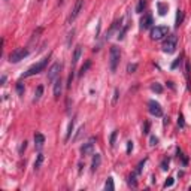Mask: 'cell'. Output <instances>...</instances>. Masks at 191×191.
Wrapping results in <instances>:
<instances>
[{
    "label": "cell",
    "instance_id": "cell-20",
    "mask_svg": "<svg viewBox=\"0 0 191 191\" xmlns=\"http://www.w3.org/2000/svg\"><path fill=\"white\" fill-rule=\"evenodd\" d=\"M128 185H130V187H133V188H136V187H137V181H136V172H134V173H132V175L128 176Z\"/></svg>",
    "mask_w": 191,
    "mask_h": 191
},
{
    "label": "cell",
    "instance_id": "cell-17",
    "mask_svg": "<svg viewBox=\"0 0 191 191\" xmlns=\"http://www.w3.org/2000/svg\"><path fill=\"white\" fill-rule=\"evenodd\" d=\"M84 132H85V126H81L79 128H78V132H76V134L73 136V139H72V141H73V142L79 141V139H81V136L84 134Z\"/></svg>",
    "mask_w": 191,
    "mask_h": 191
},
{
    "label": "cell",
    "instance_id": "cell-18",
    "mask_svg": "<svg viewBox=\"0 0 191 191\" xmlns=\"http://www.w3.org/2000/svg\"><path fill=\"white\" fill-rule=\"evenodd\" d=\"M182 21H184V12H182L181 9H178V14H176V21H175V25H176V27H179V25L182 24Z\"/></svg>",
    "mask_w": 191,
    "mask_h": 191
},
{
    "label": "cell",
    "instance_id": "cell-9",
    "mask_svg": "<svg viewBox=\"0 0 191 191\" xmlns=\"http://www.w3.org/2000/svg\"><path fill=\"white\" fill-rule=\"evenodd\" d=\"M93 152H94V137L90 142H87L81 146V154L82 155H93Z\"/></svg>",
    "mask_w": 191,
    "mask_h": 191
},
{
    "label": "cell",
    "instance_id": "cell-35",
    "mask_svg": "<svg viewBox=\"0 0 191 191\" xmlns=\"http://www.w3.org/2000/svg\"><path fill=\"white\" fill-rule=\"evenodd\" d=\"M16 91H18V94H20V96H23V94H24V85H23L21 82L16 84Z\"/></svg>",
    "mask_w": 191,
    "mask_h": 191
},
{
    "label": "cell",
    "instance_id": "cell-4",
    "mask_svg": "<svg viewBox=\"0 0 191 191\" xmlns=\"http://www.w3.org/2000/svg\"><path fill=\"white\" fill-rule=\"evenodd\" d=\"M30 51L27 48H16L15 51H12L11 55H9V61L11 63H20L21 60H24L25 57L29 55Z\"/></svg>",
    "mask_w": 191,
    "mask_h": 191
},
{
    "label": "cell",
    "instance_id": "cell-30",
    "mask_svg": "<svg viewBox=\"0 0 191 191\" xmlns=\"http://www.w3.org/2000/svg\"><path fill=\"white\" fill-rule=\"evenodd\" d=\"M146 163V158H143L141 163L137 164V169H136V175H141V172H142V169H143V164Z\"/></svg>",
    "mask_w": 191,
    "mask_h": 191
},
{
    "label": "cell",
    "instance_id": "cell-16",
    "mask_svg": "<svg viewBox=\"0 0 191 191\" xmlns=\"http://www.w3.org/2000/svg\"><path fill=\"white\" fill-rule=\"evenodd\" d=\"M105 190H106V191H114V190H115L114 179H112V178H108V181L105 182Z\"/></svg>",
    "mask_w": 191,
    "mask_h": 191
},
{
    "label": "cell",
    "instance_id": "cell-29",
    "mask_svg": "<svg viewBox=\"0 0 191 191\" xmlns=\"http://www.w3.org/2000/svg\"><path fill=\"white\" fill-rule=\"evenodd\" d=\"M136 70H137V64H136V63H133V64L130 63V64L127 66V72H128V73H134Z\"/></svg>",
    "mask_w": 191,
    "mask_h": 191
},
{
    "label": "cell",
    "instance_id": "cell-38",
    "mask_svg": "<svg viewBox=\"0 0 191 191\" xmlns=\"http://www.w3.org/2000/svg\"><path fill=\"white\" fill-rule=\"evenodd\" d=\"M25 148H27V141L21 142V146H20V154H23V152L25 151Z\"/></svg>",
    "mask_w": 191,
    "mask_h": 191
},
{
    "label": "cell",
    "instance_id": "cell-12",
    "mask_svg": "<svg viewBox=\"0 0 191 191\" xmlns=\"http://www.w3.org/2000/svg\"><path fill=\"white\" fill-rule=\"evenodd\" d=\"M61 91H63V81L58 78V79L54 81V97L58 99L61 96Z\"/></svg>",
    "mask_w": 191,
    "mask_h": 191
},
{
    "label": "cell",
    "instance_id": "cell-2",
    "mask_svg": "<svg viewBox=\"0 0 191 191\" xmlns=\"http://www.w3.org/2000/svg\"><path fill=\"white\" fill-rule=\"evenodd\" d=\"M48 60H49V57H45L43 60H40L39 63H36V64H33L30 69H27V72H24L23 75H21V78H29V76H33V75H36V73H40L43 69L46 67V64H48Z\"/></svg>",
    "mask_w": 191,
    "mask_h": 191
},
{
    "label": "cell",
    "instance_id": "cell-32",
    "mask_svg": "<svg viewBox=\"0 0 191 191\" xmlns=\"http://www.w3.org/2000/svg\"><path fill=\"white\" fill-rule=\"evenodd\" d=\"M118 97H119V90H118V88H115V91H114V99H112V105H117Z\"/></svg>",
    "mask_w": 191,
    "mask_h": 191
},
{
    "label": "cell",
    "instance_id": "cell-31",
    "mask_svg": "<svg viewBox=\"0 0 191 191\" xmlns=\"http://www.w3.org/2000/svg\"><path fill=\"white\" fill-rule=\"evenodd\" d=\"M178 126L181 128L185 127V121H184V115H182V114H179V117H178Z\"/></svg>",
    "mask_w": 191,
    "mask_h": 191
},
{
    "label": "cell",
    "instance_id": "cell-44",
    "mask_svg": "<svg viewBox=\"0 0 191 191\" xmlns=\"http://www.w3.org/2000/svg\"><path fill=\"white\" fill-rule=\"evenodd\" d=\"M190 191H191V187H190Z\"/></svg>",
    "mask_w": 191,
    "mask_h": 191
},
{
    "label": "cell",
    "instance_id": "cell-43",
    "mask_svg": "<svg viewBox=\"0 0 191 191\" xmlns=\"http://www.w3.org/2000/svg\"><path fill=\"white\" fill-rule=\"evenodd\" d=\"M63 3V0H58V5H61Z\"/></svg>",
    "mask_w": 191,
    "mask_h": 191
},
{
    "label": "cell",
    "instance_id": "cell-1",
    "mask_svg": "<svg viewBox=\"0 0 191 191\" xmlns=\"http://www.w3.org/2000/svg\"><path fill=\"white\" fill-rule=\"evenodd\" d=\"M119 58H121L119 48L117 45H112L111 49H109V67H111V72H117Z\"/></svg>",
    "mask_w": 191,
    "mask_h": 191
},
{
    "label": "cell",
    "instance_id": "cell-14",
    "mask_svg": "<svg viewBox=\"0 0 191 191\" xmlns=\"http://www.w3.org/2000/svg\"><path fill=\"white\" fill-rule=\"evenodd\" d=\"M43 143H45V136H43L42 133H36V134H34V145H36L38 148H40Z\"/></svg>",
    "mask_w": 191,
    "mask_h": 191
},
{
    "label": "cell",
    "instance_id": "cell-6",
    "mask_svg": "<svg viewBox=\"0 0 191 191\" xmlns=\"http://www.w3.org/2000/svg\"><path fill=\"white\" fill-rule=\"evenodd\" d=\"M82 8H84V0H76V3H75V6H73V9H72L70 15H69V18H67V24L73 23V21L78 18V15L81 14Z\"/></svg>",
    "mask_w": 191,
    "mask_h": 191
},
{
    "label": "cell",
    "instance_id": "cell-27",
    "mask_svg": "<svg viewBox=\"0 0 191 191\" xmlns=\"http://www.w3.org/2000/svg\"><path fill=\"white\" fill-rule=\"evenodd\" d=\"M127 29H128V24H126L124 25V27H123V30H121V31H118V40H123L124 39V34H126V31H127Z\"/></svg>",
    "mask_w": 191,
    "mask_h": 191
},
{
    "label": "cell",
    "instance_id": "cell-24",
    "mask_svg": "<svg viewBox=\"0 0 191 191\" xmlns=\"http://www.w3.org/2000/svg\"><path fill=\"white\" fill-rule=\"evenodd\" d=\"M117 136H118V132H117V130H114V132H112V134H111V137H109V143H111V146H115Z\"/></svg>",
    "mask_w": 191,
    "mask_h": 191
},
{
    "label": "cell",
    "instance_id": "cell-10",
    "mask_svg": "<svg viewBox=\"0 0 191 191\" xmlns=\"http://www.w3.org/2000/svg\"><path fill=\"white\" fill-rule=\"evenodd\" d=\"M152 24H154V18H152L151 14H146V15L142 16V20H141V29H142V30L151 29Z\"/></svg>",
    "mask_w": 191,
    "mask_h": 191
},
{
    "label": "cell",
    "instance_id": "cell-22",
    "mask_svg": "<svg viewBox=\"0 0 191 191\" xmlns=\"http://www.w3.org/2000/svg\"><path fill=\"white\" fill-rule=\"evenodd\" d=\"M157 6H158V14H160V15H166V12H167V9H169V6H167L166 3H158Z\"/></svg>",
    "mask_w": 191,
    "mask_h": 191
},
{
    "label": "cell",
    "instance_id": "cell-42",
    "mask_svg": "<svg viewBox=\"0 0 191 191\" xmlns=\"http://www.w3.org/2000/svg\"><path fill=\"white\" fill-rule=\"evenodd\" d=\"M0 82H2V85H5V82H6V76H5V75L2 76V79H0Z\"/></svg>",
    "mask_w": 191,
    "mask_h": 191
},
{
    "label": "cell",
    "instance_id": "cell-13",
    "mask_svg": "<svg viewBox=\"0 0 191 191\" xmlns=\"http://www.w3.org/2000/svg\"><path fill=\"white\" fill-rule=\"evenodd\" d=\"M100 163H102V155L100 154H96L93 157V161H91V170L96 172L99 167H100Z\"/></svg>",
    "mask_w": 191,
    "mask_h": 191
},
{
    "label": "cell",
    "instance_id": "cell-34",
    "mask_svg": "<svg viewBox=\"0 0 191 191\" xmlns=\"http://www.w3.org/2000/svg\"><path fill=\"white\" fill-rule=\"evenodd\" d=\"M173 184H175V179H173V178H167V181L164 182V188H169V187H172Z\"/></svg>",
    "mask_w": 191,
    "mask_h": 191
},
{
    "label": "cell",
    "instance_id": "cell-36",
    "mask_svg": "<svg viewBox=\"0 0 191 191\" xmlns=\"http://www.w3.org/2000/svg\"><path fill=\"white\" fill-rule=\"evenodd\" d=\"M161 169H163V170H167V169H169V158H164V160L161 161Z\"/></svg>",
    "mask_w": 191,
    "mask_h": 191
},
{
    "label": "cell",
    "instance_id": "cell-19",
    "mask_svg": "<svg viewBox=\"0 0 191 191\" xmlns=\"http://www.w3.org/2000/svg\"><path fill=\"white\" fill-rule=\"evenodd\" d=\"M145 6H146V0H139L137 6H136V12L137 14H142L143 9H145Z\"/></svg>",
    "mask_w": 191,
    "mask_h": 191
},
{
    "label": "cell",
    "instance_id": "cell-39",
    "mask_svg": "<svg viewBox=\"0 0 191 191\" xmlns=\"http://www.w3.org/2000/svg\"><path fill=\"white\" fill-rule=\"evenodd\" d=\"M132 151H133V142L128 141V142H127V154H130Z\"/></svg>",
    "mask_w": 191,
    "mask_h": 191
},
{
    "label": "cell",
    "instance_id": "cell-7",
    "mask_svg": "<svg viewBox=\"0 0 191 191\" xmlns=\"http://www.w3.org/2000/svg\"><path fill=\"white\" fill-rule=\"evenodd\" d=\"M60 70H61V66H60L58 63H54L53 66L49 67V70H48V81L54 82L57 79V76L60 75Z\"/></svg>",
    "mask_w": 191,
    "mask_h": 191
},
{
    "label": "cell",
    "instance_id": "cell-41",
    "mask_svg": "<svg viewBox=\"0 0 191 191\" xmlns=\"http://www.w3.org/2000/svg\"><path fill=\"white\" fill-rule=\"evenodd\" d=\"M143 133H149V123H145V130Z\"/></svg>",
    "mask_w": 191,
    "mask_h": 191
},
{
    "label": "cell",
    "instance_id": "cell-5",
    "mask_svg": "<svg viewBox=\"0 0 191 191\" xmlns=\"http://www.w3.org/2000/svg\"><path fill=\"white\" fill-rule=\"evenodd\" d=\"M167 34H169V27H166V25H158V27H154L151 30L152 40H160L164 36H167Z\"/></svg>",
    "mask_w": 191,
    "mask_h": 191
},
{
    "label": "cell",
    "instance_id": "cell-33",
    "mask_svg": "<svg viewBox=\"0 0 191 191\" xmlns=\"http://www.w3.org/2000/svg\"><path fill=\"white\" fill-rule=\"evenodd\" d=\"M75 70L72 69V72H70V75H69V79H67V88H70L72 87V82H73V76H75V73H73Z\"/></svg>",
    "mask_w": 191,
    "mask_h": 191
},
{
    "label": "cell",
    "instance_id": "cell-15",
    "mask_svg": "<svg viewBox=\"0 0 191 191\" xmlns=\"http://www.w3.org/2000/svg\"><path fill=\"white\" fill-rule=\"evenodd\" d=\"M73 128H75V118L70 121V123H69V128H67V133H66V139L64 141L67 142L69 139H70V136H72V133H73Z\"/></svg>",
    "mask_w": 191,
    "mask_h": 191
},
{
    "label": "cell",
    "instance_id": "cell-21",
    "mask_svg": "<svg viewBox=\"0 0 191 191\" xmlns=\"http://www.w3.org/2000/svg\"><path fill=\"white\" fill-rule=\"evenodd\" d=\"M42 94H43V85H39L36 88V91H34V102H38L42 97Z\"/></svg>",
    "mask_w": 191,
    "mask_h": 191
},
{
    "label": "cell",
    "instance_id": "cell-40",
    "mask_svg": "<svg viewBox=\"0 0 191 191\" xmlns=\"http://www.w3.org/2000/svg\"><path fill=\"white\" fill-rule=\"evenodd\" d=\"M181 61H182V57L176 58V60H175V63L172 64V69H176V67H178V64H181Z\"/></svg>",
    "mask_w": 191,
    "mask_h": 191
},
{
    "label": "cell",
    "instance_id": "cell-8",
    "mask_svg": "<svg viewBox=\"0 0 191 191\" xmlns=\"http://www.w3.org/2000/svg\"><path fill=\"white\" fill-rule=\"evenodd\" d=\"M148 109H149V112H151L154 117H163V109H161V106H160V103L151 100V102L148 103Z\"/></svg>",
    "mask_w": 191,
    "mask_h": 191
},
{
    "label": "cell",
    "instance_id": "cell-11",
    "mask_svg": "<svg viewBox=\"0 0 191 191\" xmlns=\"http://www.w3.org/2000/svg\"><path fill=\"white\" fill-rule=\"evenodd\" d=\"M81 55H82V46H81V45H78V46L75 48V51H73V57H72V69L78 64V61H79Z\"/></svg>",
    "mask_w": 191,
    "mask_h": 191
},
{
    "label": "cell",
    "instance_id": "cell-28",
    "mask_svg": "<svg viewBox=\"0 0 191 191\" xmlns=\"http://www.w3.org/2000/svg\"><path fill=\"white\" fill-rule=\"evenodd\" d=\"M185 78L188 81V88H191V85H190V63L188 61H185Z\"/></svg>",
    "mask_w": 191,
    "mask_h": 191
},
{
    "label": "cell",
    "instance_id": "cell-3",
    "mask_svg": "<svg viewBox=\"0 0 191 191\" xmlns=\"http://www.w3.org/2000/svg\"><path fill=\"white\" fill-rule=\"evenodd\" d=\"M176 46H178V36L170 34V36H167V39L164 40V43H163V51L166 54H173L176 51Z\"/></svg>",
    "mask_w": 191,
    "mask_h": 191
},
{
    "label": "cell",
    "instance_id": "cell-26",
    "mask_svg": "<svg viewBox=\"0 0 191 191\" xmlns=\"http://www.w3.org/2000/svg\"><path fill=\"white\" fill-rule=\"evenodd\" d=\"M90 66H91V61H90V60H88V61H85V64L81 67V70H79V76H82L87 70H88V69H90Z\"/></svg>",
    "mask_w": 191,
    "mask_h": 191
},
{
    "label": "cell",
    "instance_id": "cell-25",
    "mask_svg": "<svg viewBox=\"0 0 191 191\" xmlns=\"http://www.w3.org/2000/svg\"><path fill=\"white\" fill-rule=\"evenodd\" d=\"M42 163H43V155L38 154V158H36V161H34V169H39L42 166Z\"/></svg>",
    "mask_w": 191,
    "mask_h": 191
},
{
    "label": "cell",
    "instance_id": "cell-37",
    "mask_svg": "<svg viewBox=\"0 0 191 191\" xmlns=\"http://www.w3.org/2000/svg\"><path fill=\"white\" fill-rule=\"evenodd\" d=\"M157 143H158V139L155 137V136H151V137H149V145H151V146H155Z\"/></svg>",
    "mask_w": 191,
    "mask_h": 191
},
{
    "label": "cell",
    "instance_id": "cell-23",
    "mask_svg": "<svg viewBox=\"0 0 191 191\" xmlns=\"http://www.w3.org/2000/svg\"><path fill=\"white\" fill-rule=\"evenodd\" d=\"M151 90L155 91L157 94H161V93H163V87H161V84H158V82H154V84L151 85Z\"/></svg>",
    "mask_w": 191,
    "mask_h": 191
}]
</instances>
